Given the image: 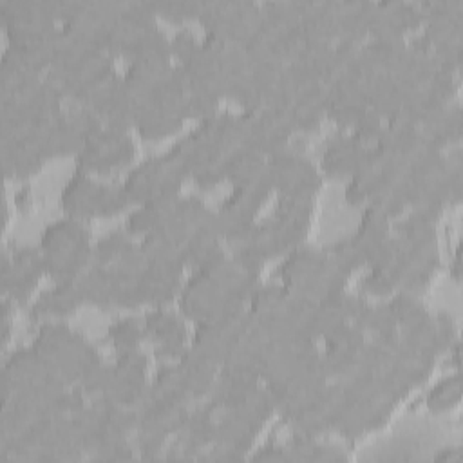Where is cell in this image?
I'll return each instance as SVG.
<instances>
[{
  "mask_svg": "<svg viewBox=\"0 0 463 463\" xmlns=\"http://www.w3.org/2000/svg\"><path fill=\"white\" fill-rule=\"evenodd\" d=\"M45 273L61 280L78 279L92 262L89 232L76 217H63L47 224L40 237Z\"/></svg>",
  "mask_w": 463,
  "mask_h": 463,
  "instance_id": "cell-3",
  "label": "cell"
},
{
  "mask_svg": "<svg viewBox=\"0 0 463 463\" xmlns=\"http://www.w3.org/2000/svg\"><path fill=\"white\" fill-rule=\"evenodd\" d=\"M326 83L313 81L297 89L291 103L289 114L295 130L313 132L320 127V119L326 114Z\"/></svg>",
  "mask_w": 463,
  "mask_h": 463,
  "instance_id": "cell-18",
  "label": "cell"
},
{
  "mask_svg": "<svg viewBox=\"0 0 463 463\" xmlns=\"http://www.w3.org/2000/svg\"><path fill=\"white\" fill-rule=\"evenodd\" d=\"M271 188L280 195H313L320 186L317 166L300 152L282 148L268 156Z\"/></svg>",
  "mask_w": 463,
  "mask_h": 463,
  "instance_id": "cell-11",
  "label": "cell"
},
{
  "mask_svg": "<svg viewBox=\"0 0 463 463\" xmlns=\"http://www.w3.org/2000/svg\"><path fill=\"white\" fill-rule=\"evenodd\" d=\"M83 302L78 280H61L54 288L43 291L31 307L33 317H65Z\"/></svg>",
  "mask_w": 463,
  "mask_h": 463,
  "instance_id": "cell-24",
  "label": "cell"
},
{
  "mask_svg": "<svg viewBox=\"0 0 463 463\" xmlns=\"http://www.w3.org/2000/svg\"><path fill=\"white\" fill-rule=\"evenodd\" d=\"M327 255L344 266L347 271H354L356 268L367 264V251L364 242L358 239L356 233L338 239L336 242L324 248Z\"/></svg>",
  "mask_w": 463,
  "mask_h": 463,
  "instance_id": "cell-28",
  "label": "cell"
},
{
  "mask_svg": "<svg viewBox=\"0 0 463 463\" xmlns=\"http://www.w3.org/2000/svg\"><path fill=\"white\" fill-rule=\"evenodd\" d=\"M179 307L184 317L201 322L235 315L244 309V302L230 295L212 268H195L181 289Z\"/></svg>",
  "mask_w": 463,
  "mask_h": 463,
  "instance_id": "cell-4",
  "label": "cell"
},
{
  "mask_svg": "<svg viewBox=\"0 0 463 463\" xmlns=\"http://www.w3.org/2000/svg\"><path fill=\"white\" fill-rule=\"evenodd\" d=\"M351 271L333 260L326 250L298 244L279 266L280 282L297 295L320 300L345 289Z\"/></svg>",
  "mask_w": 463,
  "mask_h": 463,
  "instance_id": "cell-1",
  "label": "cell"
},
{
  "mask_svg": "<svg viewBox=\"0 0 463 463\" xmlns=\"http://www.w3.org/2000/svg\"><path fill=\"white\" fill-rule=\"evenodd\" d=\"M175 365L192 400L210 394L217 380V365L208 362L194 347H186Z\"/></svg>",
  "mask_w": 463,
  "mask_h": 463,
  "instance_id": "cell-20",
  "label": "cell"
},
{
  "mask_svg": "<svg viewBox=\"0 0 463 463\" xmlns=\"http://www.w3.org/2000/svg\"><path fill=\"white\" fill-rule=\"evenodd\" d=\"M389 307L394 315L396 326L398 329L409 327L416 322H420L423 317L429 315L427 307L416 298V295L407 293V291H400L396 293L391 300H389Z\"/></svg>",
  "mask_w": 463,
  "mask_h": 463,
  "instance_id": "cell-30",
  "label": "cell"
},
{
  "mask_svg": "<svg viewBox=\"0 0 463 463\" xmlns=\"http://www.w3.org/2000/svg\"><path fill=\"white\" fill-rule=\"evenodd\" d=\"M369 146L353 134H336L326 146L322 156V170L335 177L354 175L367 159Z\"/></svg>",
  "mask_w": 463,
  "mask_h": 463,
  "instance_id": "cell-17",
  "label": "cell"
},
{
  "mask_svg": "<svg viewBox=\"0 0 463 463\" xmlns=\"http://www.w3.org/2000/svg\"><path fill=\"white\" fill-rule=\"evenodd\" d=\"M364 89L367 107L374 110L382 119H389L400 112L405 89L396 81L392 74L376 71L364 80Z\"/></svg>",
  "mask_w": 463,
  "mask_h": 463,
  "instance_id": "cell-19",
  "label": "cell"
},
{
  "mask_svg": "<svg viewBox=\"0 0 463 463\" xmlns=\"http://www.w3.org/2000/svg\"><path fill=\"white\" fill-rule=\"evenodd\" d=\"M175 197H154L141 203L127 219V232L130 233H148L161 224Z\"/></svg>",
  "mask_w": 463,
  "mask_h": 463,
  "instance_id": "cell-26",
  "label": "cell"
},
{
  "mask_svg": "<svg viewBox=\"0 0 463 463\" xmlns=\"http://www.w3.org/2000/svg\"><path fill=\"white\" fill-rule=\"evenodd\" d=\"M156 14L170 22H181L186 18H197L203 7V2L195 0H163V2H150Z\"/></svg>",
  "mask_w": 463,
  "mask_h": 463,
  "instance_id": "cell-32",
  "label": "cell"
},
{
  "mask_svg": "<svg viewBox=\"0 0 463 463\" xmlns=\"http://www.w3.org/2000/svg\"><path fill=\"white\" fill-rule=\"evenodd\" d=\"M183 175L165 157V154L152 156L136 165L123 181V190L130 203H145L154 197H177Z\"/></svg>",
  "mask_w": 463,
  "mask_h": 463,
  "instance_id": "cell-10",
  "label": "cell"
},
{
  "mask_svg": "<svg viewBox=\"0 0 463 463\" xmlns=\"http://www.w3.org/2000/svg\"><path fill=\"white\" fill-rule=\"evenodd\" d=\"M354 233L364 242L365 251L369 255L371 248H374L378 242H382L391 233V221L380 208L369 204L364 210V215H362L360 224Z\"/></svg>",
  "mask_w": 463,
  "mask_h": 463,
  "instance_id": "cell-27",
  "label": "cell"
},
{
  "mask_svg": "<svg viewBox=\"0 0 463 463\" xmlns=\"http://www.w3.org/2000/svg\"><path fill=\"white\" fill-rule=\"evenodd\" d=\"M382 127H383V119L374 112L371 110L369 107L365 109V112L356 119V123L351 127V134L362 141L364 145H373L376 143L380 132H382Z\"/></svg>",
  "mask_w": 463,
  "mask_h": 463,
  "instance_id": "cell-34",
  "label": "cell"
},
{
  "mask_svg": "<svg viewBox=\"0 0 463 463\" xmlns=\"http://www.w3.org/2000/svg\"><path fill=\"white\" fill-rule=\"evenodd\" d=\"M326 114L340 127H353L365 112L364 80L345 72H336L326 81Z\"/></svg>",
  "mask_w": 463,
  "mask_h": 463,
  "instance_id": "cell-14",
  "label": "cell"
},
{
  "mask_svg": "<svg viewBox=\"0 0 463 463\" xmlns=\"http://www.w3.org/2000/svg\"><path fill=\"white\" fill-rule=\"evenodd\" d=\"M130 204L121 184L92 179L78 170L63 186L61 206L71 217H110Z\"/></svg>",
  "mask_w": 463,
  "mask_h": 463,
  "instance_id": "cell-5",
  "label": "cell"
},
{
  "mask_svg": "<svg viewBox=\"0 0 463 463\" xmlns=\"http://www.w3.org/2000/svg\"><path fill=\"white\" fill-rule=\"evenodd\" d=\"M373 2L335 0V42L362 43L369 34V14Z\"/></svg>",
  "mask_w": 463,
  "mask_h": 463,
  "instance_id": "cell-21",
  "label": "cell"
},
{
  "mask_svg": "<svg viewBox=\"0 0 463 463\" xmlns=\"http://www.w3.org/2000/svg\"><path fill=\"white\" fill-rule=\"evenodd\" d=\"M33 347L67 385L80 383L83 374L101 362L99 353L63 322H45L38 329Z\"/></svg>",
  "mask_w": 463,
  "mask_h": 463,
  "instance_id": "cell-2",
  "label": "cell"
},
{
  "mask_svg": "<svg viewBox=\"0 0 463 463\" xmlns=\"http://www.w3.org/2000/svg\"><path fill=\"white\" fill-rule=\"evenodd\" d=\"M146 392V356L139 347L119 351L103 394L118 405L134 407Z\"/></svg>",
  "mask_w": 463,
  "mask_h": 463,
  "instance_id": "cell-12",
  "label": "cell"
},
{
  "mask_svg": "<svg viewBox=\"0 0 463 463\" xmlns=\"http://www.w3.org/2000/svg\"><path fill=\"white\" fill-rule=\"evenodd\" d=\"M432 94H436L439 99L447 101L456 94L458 90V81H456V76L454 72L447 71V69H441V67H436V71L430 74L427 85H425Z\"/></svg>",
  "mask_w": 463,
  "mask_h": 463,
  "instance_id": "cell-35",
  "label": "cell"
},
{
  "mask_svg": "<svg viewBox=\"0 0 463 463\" xmlns=\"http://www.w3.org/2000/svg\"><path fill=\"white\" fill-rule=\"evenodd\" d=\"M423 25L420 5L414 2H373L367 33L371 38H403L407 31Z\"/></svg>",
  "mask_w": 463,
  "mask_h": 463,
  "instance_id": "cell-15",
  "label": "cell"
},
{
  "mask_svg": "<svg viewBox=\"0 0 463 463\" xmlns=\"http://www.w3.org/2000/svg\"><path fill=\"white\" fill-rule=\"evenodd\" d=\"M450 275L459 280L461 279V257H459V248H456L454 257H452V266H450Z\"/></svg>",
  "mask_w": 463,
  "mask_h": 463,
  "instance_id": "cell-37",
  "label": "cell"
},
{
  "mask_svg": "<svg viewBox=\"0 0 463 463\" xmlns=\"http://www.w3.org/2000/svg\"><path fill=\"white\" fill-rule=\"evenodd\" d=\"M461 400V374L459 369L439 380L427 394V407L434 412H443L456 407Z\"/></svg>",
  "mask_w": 463,
  "mask_h": 463,
  "instance_id": "cell-29",
  "label": "cell"
},
{
  "mask_svg": "<svg viewBox=\"0 0 463 463\" xmlns=\"http://www.w3.org/2000/svg\"><path fill=\"white\" fill-rule=\"evenodd\" d=\"M128 235L123 232H110L109 235H105L103 239H99L96 242V246H92V262L98 264H110L114 262L119 253L123 251V248L128 244Z\"/></svg>",
  "mask_w": 463,
  "mask_h": 463,
  "instance_id": "cell-33",
  "label": "cell"
},
{
  "mask_svg": "<svg viewBox=\"0 0 463 463\" xmlns=\"http://www.w3.org/2000/svg\"><path fill=\"white\" fill-rule=\"evenodd\" d=\"M362 289L371 293V295H387L391 291H394V284L391 280V277L387 275L385 269H380V268H371V271L364 277L362 280Z\"/></svg>",
  "mask_w": 463,
  "mask_h": 463,
  "instance_id": "cell-36",
  "label": "cell"
},
{
  "mask_svg": "<svg viewBox=\"0 0 463 463\" xmlns=\"http://www.w3.org/2000/svg\"><path fill=\"white\" fill-rule=\"evenodd\" d=\"M143 327L145 336L157 345V354L161 358H179V354L186 349V327L172 311L163 307L150 311L143 320Z\"/></svg>",
  "mask_w": 463,
  "mask_h": 463,
  "instance_id": "cell-16",
  "label": "cell"
},
{
  "mask_svg": "<svg viewBox=\"0 0 463 463\" xmlns=\"http://www.w3.org/2000/svg\"><path fill=\"white\" fill-rule=\"evenodd\" d=\"M307 224L288 219L277 212L262 221H255L242 242L237 244L235 253L264 264L269 259L286 255L306 237Z\"/></svg>",
  "mask_w": 463,
  "mask_h": 463,
  "instance_id": "cell-6",
  "label": "cell"
},
{
  "mask_svg": "<svg viewBox=\"0 0 463 463\" xmlns=\"http://www.w3.org/2000/svg\"><path fill=\"white\" fill-rule=\"evenodd\" d=\"M273 188L266 183L239 184L233 186L230 195L221 203L217 215V226L221 239L230 242H242L250 228L255 222V213L268 199Z\"/></svg>",
  "mask_w": 463,
  "mask_h": 463,
  "instance_id": "cell-8",
  "label": "cell"
},
{
  "mask_svg": "<svg viewBox=\"0 0 463 463\" xmlns=\"http://www.w3.org/2000/svg\"><path fill=\"white\" fill-rule=\"evenodd\" d=\"M45 157L20 136H2V165L7 177H27L38 172Z\"/></svg>",
  "mask_w": 463,
  "mask_h": 463,
  "instance_id": "cell-22",
  "label": "cell"
},
{
  "mask_svg": "<svg viewBox=\"0 0 463 463\" xmlns=\"http://www.w3.org/2000/svg\"><path fill=\"white\" fill-rule=\"evenodd\" d=\"M134 157V143L127 128L103 125L92 134L76 154V165L81 172L107 174L118 166L130 163Z\"/></svg>",
  "mask_w": 463,
  "mask_h": 463,
  "instance_id": "cell-9",
  "label": "cell"
},
{
  "mask_svg": "<svg viewBox=\"0 0 463 463\" xmlns=\"http://www.w3.org/2000/svg\"><path fill=\"white\" fill-rule=\"evenodd\" d=\"M439 459H461V452L459 449H449V450H443L438 454Z\"/></svg>",
  "mask_w": 463,
  "mask_h": 463,
  "instance_id": "cell-38",
  "label": "cell"
},
{
  "mask_svg": "<svg viewBox=\"0 0 463 463\" xmlns=\"http://www.w3.org/2000/svg\"><path fill=\"white\" fill-rule=\"evenodd\" d=\"M83 302H90L98 307L114 306V291L112 280L107 266L90 262L87 269L76 279Z\"/></svg>",
  "mask_w": 463,
  "mask_h": 463,
  "instance_id": "cell-25",
  "label": "cell"
},
{
  "mask_svg": "<svg viewBox=\"0 0 463 463\" xmlns=\"http://www.w3.org/2000/svg\"><path fill=\"white\" fill-rule=\"evenodd\" d=\"M45 273L40 248H18L2 253V289L13 302H25L38 279Z\"/></svg>",
  "mask_w": 463,
  "mask_h": 463,
  "instance_id": "cell-13",
  "label": "cell"
},
{
  "mask_svg": "<svg viewBox=\"0 0 463 463\" xmlns=\"http://www.w3.org/2000/svg\"><path fill=\"white\" fill-rule=\"evenodd\" d=\"M260 14V5L250 0H215L203 2L197 18L206 36L241 45L255 31Z\"/></svg>",
  "mask_w": 463,
  "mask_h": 463,
  "instance_id": "cell-7",
  "label": "cell"
},
{
  "mask_svg": "<svg viewBox=\"0 0 463 463\" xmlns=\"http://www.w3.org/2000/svg\"><path fill=\"white\" fill-rule=\"evenodd\" d=\"M109 336L119 351H127V349L139 347V344L145 336V327L136 318L127 317L110 326Z\"/></svg>",
  "mask_w": 463,
  "mask_h": 463,
  "instance_id": "cell-31",
  "label": "cell"
},
{
  "mask_svg": "<svg viewBox=\"0 0 463 463\" xmlns=\"http://www.w3.org/2000/svg\"><path fill=\"white\" fill-rule=\"evenodd\" d=\"M421 134L436 146L458 145L461 139V107L459 103H445L432 112L421 125Z\"/></svg>",
  "mask_w": 463,
  "mask_h": 463,
  "instance_id": "cell-23",
  "label": "cell"
}]
</instances>
